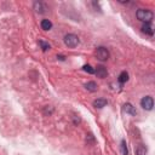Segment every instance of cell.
I'll return each mask as SVG.
<instances>
[{"instance_id":"1","label":"cell","mask_w":155,"mask_h":155,"mask_svg":"<svg viewBox=\"0 0 155 155\" xmlns=\"http://www.w3.org/2000/svg\"><path fill=\"white\" fill-rule=\"evenodd\" d=\"M136 16H137V18L139 21H142L144 23H150L151 19H153V17H154L153 12L150 10H147V8H139V10H137Z\"/></svg>"},{"instance_id":"2","label":"cell","mask_w":155,"mask_h":155,"mask_svg":"<svg viewBox=\"0 0 155 155\" xmlns=\"http://www.w3.org/2000/svg\"><path fill=\"white\" fill-rule=\"evenodd\" d=\"M64 44L70 48L76 47L79 45V38L75 34H67L64 36Z\"/></svg>"},{"instance_id":"3","label":"cell","mask_w":155,"mask_h":155,"mask_svg":"<svg viewBox=\"0 0 155 155\" xmlns=\"http://www.w3.org/2000/svg\"><path fill=\"white\" fill-rule=\"evenodd\" d=\"M96 57L99 61H107L109 58V51H108V48H105L103 46L97 47V50H96Z\"/></svg>"},{"instance_id":"4","label":"cell","mask_w":155,"mask_h":155,"mask_svg":"<svg viewBox=\"0 0 155 155\" xmlns=\"http://www.w3.org/2000/svg\"><path fill=\"white\" fill-rule=\"evenodd\" d=\"M140 107L145 110H151L153 107H154V101H153V97L150 96H145L140 99Z\"/></svg>"},{"instance_id":"5","label":"cell","mask_w":155,"mask_h":155,"mask_svg":"<svg viewBox=\"0 0 155 155\" xmlns=\"http://www.w3.org/2000/svg\"><path fill=\"white\" fill-rule=\"evenodd\" d=\"M94 74H96L98 78L104 79V78H107V75H108V70H107V68H105L104 65H97V68L94 69Z\"/></svg>"},{"instance_id":"6","label":"cell","mask_w":155,"mask_h":155,"mask_svg":"<svg viewBox=\"0 0 155 155\" xmlns=\"http://www.w3.org/2000/svg\"><path fill=\"white\" fill-rule=\"evenodd\" d=\"M124 111H125V113H127V114H131L132 116H136V114H137L136 108H134L131 103H126V104L124 105Z\"/></svg>"},{"instance_id":"7","label":"cell","mask_w":155,"mask_h":155,"mask_svg":"<svg viewBox=\"0 0 155 155\" xmlns=\"http://www.w3.org/2000/svg\"><path fill=\"white\" fill-rule=\"evenodd\" d=\"M34 10H35L38 13H44V12H45V6H44L42 2L35 1V2H34Z\"/></svg>"},{"instance_id":"8","label":"cell","mask_w":155,"mask_h":155,"mask_svg":"<svg viewBox=\"0 0 155 155\" xmlns=\"http://www.w3.org/2000/svg\"><path fill=\"white\" fill-rule=\"evenodd\" d=\"M105 105H107V99H104V98H98V99L93 101V107H96V108H103Z\"/></svg>"},{"instance_id":"9","label":"cell","mask_w":155,"mask_h":155,"mask_svg":"<svg viewBox=\"0 0 155 155\" xmlns=\"http://www.w3.org/2000/svg\"><path fill=\"white\" fill-rule=\"evenodd\" d=\"M142 31H143V33H145V34H148V35H153V34H154V31H153V28H151L150 23H144V24H143V27H142Z\"/></svg>"},{"instance_id":"10","label":"cell","mask_w":155,"mask_h":155,"mask_svg":"<svg viewBox=\"0 0 155 155\" xmlns=\"http://www.w3.org/2000/svg\"><path fill=\"white\" fill-rule=\"evenodd\" d=\"M147 154V148L143 144H138L136 147V155H145Z\"/></svg>"},{"instance_id":"11","label":"cell","mask_w":155,"mask_h":155,"mask_svg":"<svg viewBox=\"0 0 155 155\" xmlns=\"http://www.w3.org/2000/svg\"><path fill=\"white\" fill-rule=\"evenodd\" d=\"M41 28H42L44 30H50V29L52 28L51 21H50V19H42V21H41Z\"/></svg>"},{"instance_id":"12","label":"cell","mask_w":155,"mask_h":155,"mask_svg":"<svg viewBox=\"0 0 155 155\" xmlns=\"http://www.w3.org/2000/svg\"><path fill=\"white\" fill-rule=\"evenodd\" d=\"M117 80H119L120 84H125L128 80V73L127 71H121L120 75H119V78H117Z\"/></svg>"},{"instance_id":"13","label":"cell","mask_w":155,"mask_h":155,"mask_svg":"<svg viewBox=\"0 0 155 155\" xmlns=\"http://www.w3.org/2000/svg\"><path fill=\"white\" fill-rule=\"evenodd\" d=\"M85 87H86L88 91H91V92L97 91V84H96L94 81H88L87 84H85Z\"/></svg>"},{"instance_id":"14","label":"cell","mask_w":155,"mask_h":155,"mask_svg":"<svg viewBox=\"0 0 155 155\" xmlns=\"http://www.w3.org/2000/svg\"><path fill=\"white\" fill-rule=\"evenodd\" d=\"M120 148H121V153H122V155H128V150H127V147H126V142L122 139L121 140V145H120Z\"/></svg>"},{"instance_id":"15","label":"cell","mask_w":155,"mask_h":155,"mask_svg":"<svg viewBox=\"0 0 155 155\" xmlns=\"http://www.w3.org/2000/svg\"><path fill=\"white\" fill-rule=\"evenodd\" d=\"M39 45L41 46V48H42L44 51H47V50H50V45H48L47 42L42 41V40H40V41H39Z\"/></svg>"},{"instance_id":"16","label":"cell","mask_w":155,"mask_h":155,"mask_svg":"<svg viewBox=\"0 0 155 155\" xmlns=\"http://www.w3.org/2000/svg\"><path fill=\"white\" fill-rule=\"evenodd\" d=\"M82 69L85 70V71H87L88 74H94V69L91 67V65H88V64H86V65H84L82 67Z\"/></svg>"},{"instance_id":"17","label":"cell","mask_w":155,"mask_h":155,"mask_svg":"<svg viewBox=\"0 0 155 155\" xmlns=\"http://www.w3.org/2000/svg\"><path fill=\"white\" fill-rule=\"evenodd\" d=\"M57 58H59L61 61H63V59H64V57H63V56H57Z\"/></svg>"}]
</instances>
